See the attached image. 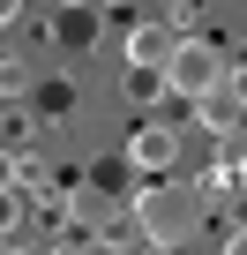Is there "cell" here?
Masks as SVG:
<instances>
[{
	"instance_id": "obj_11",
	"label": "cell",
	"mask_w": 247,
	"mask_h": 255,
	"mask_svg": "<svg viewBox=\"0 0 247 255\" xmlns=\"http://www.w3.org/2000/svg\"><path fill=\"white\" fill-rule=\"evenodd\" d=\"M15 173H23V158H8V150H0V188H8Z\"/></svg>"
},
{
	"instance_id": "obj_3",
	"label": "cell",
	"mask_w": 247,
	"mask_h": 255,
	"mask_svg": "<svg viewBox=\"0 0 247 255\" xmlns=\"http://www.w3.org/2000/svg\"><path fill=\"white\" fill-rule=\"evenodd\" d=\"M97 38H105V0H60V8H53V45L90 53Z\"/></svg>"
},
{
	"instance_id": "obj_10",
	"label": "cell",
	"mask_w": 247,
	"mask_h": 255,
	"mask_svg": "<svg viewBox=\"0 0 247 255\" xmlns=\"http://www.w3.org/2000/svg\"><path fill=\"white\" fill-rule=\"evenodd\" d=\"M23 210H30V203H23V188L8 180V188H0V233H15V225H23Z\"/></svg>"
},
{
	"instance_id": "obj_5",
	"label": "cell",
	"mask_w": 247,
	"mask_h": 255,
	"mask_svg": "<svg viewBox=\"0 0 247 255\" xmlns=\"http://www.w3.org/2000/svg\"><path fill=\"white\" fill-rule=\"evenodd\" d=\"M172 45H180L172 23H135V30H128V68H165Z\"/></svg>"
},
{
	"instance_id": "obj_8",
	"label": "cell",
	"mask_w": 247,
	"mask_h": 255,
	"mask_svg": "<svg viewBox=\"0 0 247 255\" xmlns=\"http://www.w3.org/2000/svg\"><path fill=\"white\" fill-rule=\"evenodd\" d=\"M30 128H38V113H30L23 98H8V113H0V135H8V143H23Z\"/></svg>"
},
{
	"instance_id": "obj_7",
	"label": "cell",
	"mask_w": 247,
	"mask_h": 255,
	"mask_svg": "<svg viewBox=\"0 0 247 255\" xmlns=\"http://www.w3.org/2000/svg\"><path fill=\"white\" fill-rule=\"evenodd\" d=\"M30 98H38V120H60V113H75V83H38Z\"/></svg>"
},
{
	"instance_id": "obj_4",
	"label": "cell",
	"mask_w": 247,
	"mask_h": 255,
	"mask_svg": "<svg viewBox=\"0 0 247 255\" xmlns=\"http://www.w3.org/2000/svg\"><path fill=\"white\" fill-rule=\"evenodd\" d=\"M128 165H135V173H172V165H180V135H172L165 120L135 128V135H128Z\"/></svg>"
},
{
	"instance_id": "obj_9",
	"label": "cell",
	"mask_w": 247,
	"mask_h": 255,
	"mask_svg": "<svg viewBox=\"0 0 247 255\" xmlns=\"http://www.w3.org/2000/svg\"><path fill=\"white\" fill-rule=\"evenodd\" d=\"M30 90H38V75L23 60H0V98H30Z\"/></svg>"
},
{
	"instance_id": "obj_6",
	"label": "cell",
	"mask_w": 247,
	"mask_h": 255,
	"mask_svg": "<svg viewBox=\"0 0 247 255\" xmlns=\"http://www.w3.org/2000/svg\"><path fill=\"white\" fill-rule=\"evenodd\" d=\"M195 120L210 128V135H232V128H240V98L217 83V90H202V98H195Z\"/></svg>"
},
{
	"instance_id": "obj_2",
	"label": "cell",
	"mask_w": 247,
	"mask_h": 255,
	"mask_svg": "<svg viewBox=\"0 0 247 255\" xmlns=\"http://www.w3.org/2000/svg\"><path fill=\"white\" fill-rule=\"evenodd\" d=\"M225 83V53L210 45V38H180L172 45V60H165V98H202V90H217Z\"/></svg>"
},
{
	"instance_id": "obj_12",
	"label": "cell",
	"mask_w": 247,
	"mask_h": 255,
	"mask_svg": "<svg viewBox=\"0 0 247 255\" xmlns=\"http://www.w3.org/2000/svg\"><path fill=\"white\" fill-rule=\"evenodd\" d=\"M15 15H23V0H0V30H8V23H15Z\"/></svg>"
},
{
	"instance_id": "obj_1",
	"label": "cell",
	"mask_w": 247,
	"mask_h": 255,
	"mask_svg": "<svg viewBox=\"0 0 247 255\" xmlns=\"http://www.w3.org/2000/svg\"><path fill=\"white\" fill-rule=\"evenodd\" d=\"M128 218H143V240H150V248H187V240H195V195L172 188V180H158V173H150V188L128 203Z\"/></svg>"
}]
</instances>
